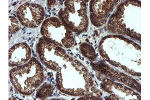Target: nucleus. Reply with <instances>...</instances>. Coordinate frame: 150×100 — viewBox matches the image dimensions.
I'll use <instances>...</instances> for the list:
<instances>
[{"mask_svg": "<svg viewBox=\"0 0 150 100\" xmlns=\"http://www.w3.org/2000/svg\"><path fill=\"white\" fill-rule=\"evenodd\" d=\"M36 60L32 59L24 66L12 70L10 72L11 80L16 89L21 93L30 95L34 91L44 79L43 72L31 74V69Z\"/></svg>", "mask_w": 150, "mask_h": 100, "instance_id": "1", "label": "nucleus"}, {"mask_svg": "<svg viewBox=\"0 0 150 100\" xmlns=\"http://www.w3.org/2000/svg\"><path fill=\"white\" fill-rule=\"evenodd\" d=\"M19 22L28 28L38 27L44 17V9L36 4L26 3L21 6L17 12Z\"/></svg>", "mask_w": 150, "mask_h": 100, "instance_id": "2", "label": "nucleus"}, {"mask_svg": "<svg viewBox=\"0 0 150 100\" xmlns=\"http://www.w3.org/2000/svg\"><path fill=\"white\" fill-rule=\"evenodd\" d=\"M30 48L26 44L14 45L9 51V66H17L28 61L31 57Z\"/></svg>", "mask_w": 150, "mask_h": 100, "instance_id": "3", "label": "nucleus"}, {"mask_svg": "<svg viewBox=\"0 0 150 100\" xmlns=\"http://www.w3.org/2000/svg\"><path fill=\"white\" fill-rule=\"evenodd\" d=\"M19 21L13 17H9V33L14 34L20 30Z\"/></svg>", "mask_w": 150, "mask_h": 100, "instance_id": "4", "label": "nucleus"}, {"mask_svg": "<svg viewBox=\"0 0 150 100\" xmlns=\"http://www.w3.org/2000/svg\"><path fill=\"white\" fill-rule=\"evenodd\" d=\"M122 69H123V70H126V71L127 69V68L126 66H122Z\"/></svg>", "mask_w": 150, "mask_h": 100, "instance_id": "5", "label": "nucleus"}]
</instances>
